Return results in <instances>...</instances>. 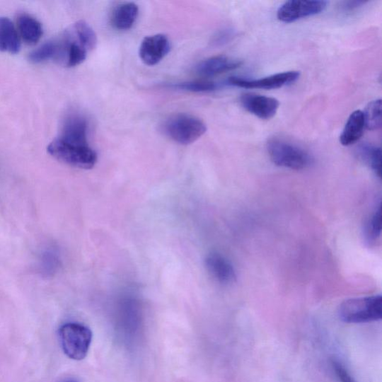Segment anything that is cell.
<instances>
[{"label":"cell","instance_id":"8fae6325","mask_svg":"<svg viewBox=\"0 0 382 382\" xmlns=\"http://www.w3.org/2000/svg\"><path fill=\"white\" fill-rule=\"evenodd\" d=\"M88 122L79 114H73L65 120L59 139L69 143L89 145L88 141Z\"/></svg>","mask_w":382,"mask_h":382},{"label":"cell","instance_id":"d6986e66","mask_svg":"<svg viewBox=\"0 0 382 382\" xmlns=\"http://www.w3.org/2000/svg\"><path fill=\"white\" fill-rule=\"evenodd\" d=\"M365 128L376 131L381 127V100L371 102L363 112Z\"/></svg>","mask_w":382,"mask_h":382},{"label":"cell","instance_id":"6da1fadb","mask_svg":"<svg viewBox=\"0 0 382 382\" xmlns=\"http://www.w3.org/2000/svg\"><path fill=\"white\" fill-rule=\"evenodd\" d=\"M53 40L56 46L54 60L66 67L76 66L85 62L88 54L98 43L93 30L83 21L74 23Z\"/></svg>","mask_w":382,"mask_h":382},{"label":"cell","instance_id":"ffe728a7","mask_svg":"<svg viewBox=\"0 0 382 382\" xmlns=\"http://www.w3.org/2000/svg\"><path fill=\"white\" fill-rule=\"evenodd\" d=\"M381 233V207L378 209L367 222L364 229V236L367 243H371L377 241Z\"/></svg>","mask_w":382,"mask_h":382},{"label":"cell","instance_id":"44dd1931","mask_svg":"<svg viewBox=\"0 0 382 382\" xmlns=\"http://www.w3.org/2000/svg\"><path fill=\"white\" fill-rule=\"evenodd\" d=\"M56 54V46H54V40H50L42 47L34 50L30 54V61L34 64H39L47 62L50 59H53Z\"/></svg>","mask_w":382,"mask_h":382},{"label":"cell","instance_id":"d4e9b609","mask_svg":"<svg viewBox=\"0 0 382 382\" xmlns=\"http://www.w3.org/2000/svg\"><path fill=\"white\" fill-rule=\"evenodd\" d=\"M366 4V3L364 1L344 2L342 3V5H341V8H342L345 11H351L354 9L359 8V7L365 5Z\"/></svg>","mask_w":382,"mask_h":382},{"label":"cell","instance_id":"7402d4cb","mask_svg":"<svg viewBox=\"0 0 382 382\" xmlns=\"http://www.w3.org/2000/svg\"><path fill=\"white\" fill-rule=\"evenodd\" d=\"M171 87L174 89L195 93L212 92L217 88L216 85L211 81H192V83L173 85Z\"/></svg>","mask_w":382,"mask_h":382},{"label":"cell","instance_id":"52a82bcc","mask_svg":"<svg viewBox=\"0 0 382 382\" xmlns=\"http://www.w3.org/2000/svg\"><path fill=\"white\" fill-rule=\"evenodd\" d=\"M298 71H286L271 75L259 79H248L242 77L233 76L228 80L230 86L247 89H278L286 86L291 85L299 79Z\"/></svg>","mask_w":382,"mask_h":382},{"label":"cell","instance_id":"3957f363","mask_svg":"<svg viewBox=\"0 0 382 382\" xmlns=\"http://www.w3.org/2000/svg\"><path fill=\"white\" fill-rule=\"evenodd\" d=\"M338 316L347 323H366L382 318V297L380 295L346 300L338 308Z\"/></svg>","mask_w":382,"mask_h":382},{"label":"cell","instance_id":"603a6c76","mask_svg":"<svg viewBox=\"0 0 382 382\" xmlns=\"http://www.w3.org/2000/svg\"><path fill=\"white\" fill-rule=\"evenodd\" d=\"M332 366L334 373L340 382H359L350 374L342 363L333 360Z\"/></svg>","mask_w":382,"mask_h":382},{"label":"cell","instance_id":"30bf717a","mask_svg":"<svg viewBox=\"0 0 382 382\" xmlns=\"http://www.w3.org/2000/svg\"><path fill=\"white\" fill-rule=\"evenodd\" d=\"M170 50V40L165 35L147 36L139 49L141 61L148 66H154L165 58Z\"/></svg>","mask_w":382,"mask_h":382},{"label":"cell","instance_id":"ac0fdd59","mask_svg":"<svg viewBox=\"0 0 382 382\" xmlns=\"http://www.w3.org/2000/svg\"><path fill=\"white\" fill-rule=\"evenodd\" d=\"M361 158L369 166L377 176L381 173V148L371 144H362L359 149Z\"/></svg>","mask_w":382,"mask_h":382},{"label":"cell","instance_id":"5b68a950","mask_svg":"<svg viewBox=\"0 0 382 382\" xmlns=\"http://www.w3.org/2000/svg\"><path fill=\"white\" fill-rule=\"evenodd\" d=\"M163 131L173 141L189 145L199 139L207 132V127L196 117L179 114L172 116L165 122Z\"/></svg>","mask_w":382,"mask_h":382},{"label":"cell","instance_id":"5bb4252c","mask_svg":"<svg viewBox=\"0 0 382 382\" xmlns=\"http://www.w3.org/2000/svg\"><path fill=\"white\" fill-rule=\"evenodd\" d=\"M139 13V6L135 4H122L117 6L112 12V25L117 30H129L137 21Z\"/></svg>","mask_w":382,"mask_h":382},{"label":"cell","instance_id":"484cf974","mask_svg":"<svg viewBox=\"0 0 382 382\" xmlns=\"http://www.w3.org/2000/svg\"><path fill=\"white\" fill-rule=\"evenodd\" d=\"M64 382H77V381H74V380H69V381H64Z\"/></svg>","mask_w":382,"mask_h":382},{"label":"cell","instance_id":"ba28073f","mask_svg":"<svg viewBox=\"0 0 382 382\" xmlns=\"http://www.w3.org/2000/svg\"><path fill=\"white\" fill-rule=\"evenodd\" d=\"M328 2L313 0V1H291L283 4L277 11L279 21L286 23L296 22L308 17L316 16L323 12Z\"/></svg>","mask_w":382,"mask_h":382},{"label":"cell","instance_id":"9a60e30c","mask_svg":"<svg viewBox=\"0 0 382 382\" xmlns=\"http://www.w3.org/2000/svg\"><path fill=\"white\" fill-rule=\"evenodd\" d=\"M365 129L363 112L354 111L348 118L345 129L340 136V143L345 146L357 143L362 137Z\"/></svg>","mask_w":382,"mask_h":382},{"label":"cell","instance_id":"277c9868","mask_svg":"<svg viewBox=\"0 0 382 382\" xmlns=\"http://www.w3.org/2000/svg\"><path fill=\"white\" fill-rule=\"evenodd\" d=\"M267 150L271 161L279 167L301 170L308 168L313 162L306 150L280 139H270Z\"/></svg>","mask_w":382,"mask_h":382},{"label":"cell","instance_id":"7a4b0ae2","mask_svg":"<svg viewBox=\"0 0 382 382\" xmlns=\"http://www.w3.org/2000/svg\"><path fill=\"white\" fill-rule=\"evenodd\" d=\"M47 152L65 165L83 170H91L98 162V154L89 145L64 141L59 138L47 146Z\"/></svg>","mask_w":382,"mask_h":382},{"label":"cell","instance_id":"8992f818","mask_svg":"<svg viewBox=\"0 0 382 382\" xmlns=\"http://www.w3.org/2000/svg\"><path fill=\"white\" fill-rule=\"evenodd\" d=\"M59 337L67 357L81 361L87 357L93 337L88 327L76 323H66L59 330Z\"/></svg>","mask_w":382,"mask_h":382},{"label":"cell","instance_id":"e0dca14e","mask_svg":"<svg viewBox=\"0 0 382 382\" xmlns=\"http://www.w3.org/2000/svg\"><path fill=\"white\" fill-rule=\"evenodd\" d=\"M18 31L27 45L37 44L43 35L42 24L27 13H22L18 18Z\"/></svg>","mask_w":382,"mask_h":382},{"label":"cell","instance_id":"cb8c5ba5","mask_svg":"<svg viewBox=\"0 0 382 382\" xmlns=\"http://www.w3.org/2000/svg\"><path fill=\"white\" fill-rule=\"evenodd\" d=\"M236 33L233 30L225 29L218 32L214 37L213 44L215 46H222L230 42Z\"/></svg>","mask_w":382,"mask_h":382},{"label":"cell","instance_id":"7c38bea8","mask_svg":"<svg viewBox=\"0 0 382 382\" xmlns=\"http://www.w3.org/2000/svg\"><path fill=\"white\" fill-rule=\"evenodd\" d=\"M242 64L243 62L238 59L217 56L199 63L197 71L201 76L211 77L235 71Z\"/></svg>","mask_w":382,"mask_h":382},{"label":"cell","instance_id":"9c48e42d","mask_svg":"<svg viewBox=\"0 0 382 382\" xmlns=\"http://www.w3.org/2000/svg\"><path fill=\"white\" fill-rule=\"evenodd\" d=\"M241 104L245 111L266 120L277 115L280 105L279 101L276 98L250 93L241 96Z\"/></svg>","mask_w":382,"mask_h":382},{"label":"cell","instance_id":"2e32d148","mask_svg":"<svg viewBox=\"0 0 382 382\" xmlns=\"http://www.w3.org/2000/svg\"><path fill=\"white\" fill-rule=\"evenodd\" d=\"M21 50V40L16 27L7 18H0V51L16 54Z\"/></svg>","mask_w":382,"mask_h":382},{"label":"cell","instance_id":"4fadbf2b","mask_svg":"<svg viewBox=\"0 0 382 382\" xmlns=\"http://www.w3.org/2000/svg\"><path fill=\"white\" fill-rule=\"evenodd\" d=\"M206 265L211 276L221 284H230L236 278L233 266L219 253L209 255Z\"/></svg>","mask_w":382,"mask_h":382}]
</instances>
